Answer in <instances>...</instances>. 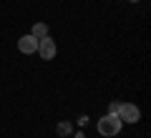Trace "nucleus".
I'll use <instances>...</instances> for the list:
<instances>
[{
    "instance_id": "f257e3e1",
    "label": "nucleus",
    "mask_w": 151,
    "mask_h": 138,
    "mask_svg": "<svg viewBox=\"0 0 151 138\" xmlns=\"http://www.w3.org/2000/svg\"><path fill=\"white\" fill-rule=\"evenodd\" d=\"M121 118L119 116H111V113H106V116L98 121V133L101 136H106V138H111V136H116V133L121 131Z\"/></svg>"
},
{
    "instance_id": "f03ea898",
    "label": "nucleus",
    "mask_w": 151,
    "mask_h": 138,
    "mask_svg": "<svg viewBox=\"0 0 151 138\" xmlns=\"http://www.w3.org/2000/svg\"><path fill=\"white\" fill-rule=\"evenodd\" d=\"M116 116L121 118V123H139L141 111L134 106V103H121V108H119V113H116Z\"/></svg>"
},
{
    "instance_id": "7ed1b4c3",
    "label": "nucleus",
    "mask_w": 151,
    "mask_h": 138,
    "mask_svg": "<svg viewBox=\"0 0 151 138\" xmlns=\"http://www.w3.org/2000/svg\"><path fill=\"white\" fill-rule=\"evenodd\" d=\"M55 50H58V48H55V40H53V38L45 35V38L38 40V50H35V53L40 55L43 60H53L55 58Z\"/></svg>"
},
{
    "instance_id": "20e7f679",
    "label": "nucleus",
    "mask_w": 151,
    "mask_h": 138,
    "mask_svg": "<svg viewBox=\"0 0 151 138\" xmlns=\"http://www.w3.org/2000/svg\"><path fill=\"white\" fill-rule=\"evenodd\" d=\"M18 50H20V53H25V55L35 53V50H38V38L30 35V33H28V35H23L20 40H18Z\"/></svg>"
},
{
    "instance_id": "39448f33",
    "label": "nucleus",
    "mask_w": 151,
    "mask_h": 138,
    "mask_svg": "<svg viewBox=\"0 0 151 138\" xmlns=\"http://www.w3.org/2000/svg\"><path fill=\"white\" fill-rule=\"evenodd\" d=\"M30 35H35L38 40H40V38H45L48 35V25H45V23H35V25H33V33Z\"/></svg>"
},
{
    "instance_id": "423d86ee",
    "label": "nucleus",
    "mask_w": 151,
    "mask_h": 138,
    "mask_svg": "<svg viewBox=\"0 0 151 138\" xmlns=\"http://www.w3.org/2000/svg\"><path fill=\"white\" fill-rule=\"evenodd\" d=\"M55 131H58V136H68V133H70V123L68 121H60Z\"/></svg>"
},
{
    "instance_id": "0eeeda50",
    "label": "nucleus",
    "mask_w": 151,
    "mask_h": 138,
    "mask_svg": "<svg viewBox=\"0 0 151 138\" xmlns=\"http://www.w3.org/2000/svg\"><path fill=\"white\" fill-rule=\"evenodd\" d=\"M119 108H121L119 101H111V103H108V113H111V116H116V113H119Z\"/></svg>"
},
{
    "instance_id": "6e6552de",
    "label": "nucleus",
    "mask_w": 151,
    "mask_h": 138,
    "mask_svg": "<svg viewBox=\"0 0 151 138\" xmlns=\"http://www.w3.org/2000/svg\"><path fill=\"white\" fill-rule=\"evenodd\" d=\"M131 3H136V0H131Z\"/></svg>"
}]
</instances>
